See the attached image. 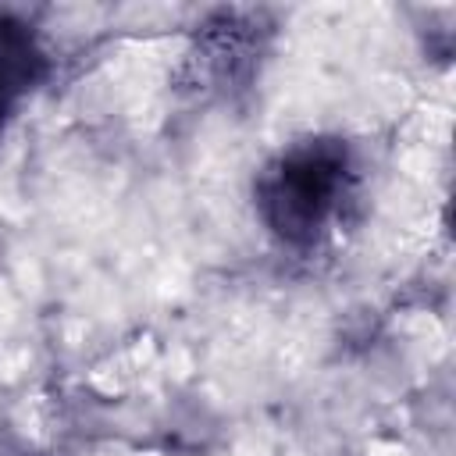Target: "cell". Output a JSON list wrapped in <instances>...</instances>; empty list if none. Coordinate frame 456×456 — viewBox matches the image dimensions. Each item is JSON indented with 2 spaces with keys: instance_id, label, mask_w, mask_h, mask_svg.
Masks as SVG:
<instances>
[{
  "instance_id": "2",
  "label": "cell",
  "mask_w": 456,
  "mask_h": 456,
  "mask_svg": "<svg viewBox=\"0 0 456 456\" xmlns=\"http://www.w3.org/2000/svg\"><path fill=\"white\" fill-rule=\"evenodd\" d=\"M46 78V50L39 36L14 14L0 11V135L21 103Z\"/></svg>"
},
{
  "instance_id": "1",
  "label": "cell",
  "mask_w": 456,
  "mask_h": 456,
  "mask_svg": "<svg viewBox=\"0 0 456 456\" xmlns=\"http://www.w3.org/2000/svg\"><path fill=\"white\" fill-rule=\"evenodd\" d=\"M353 178L342 139L310 135L281 150L256 178V214L289 246H314L338 217Z\"/></svg>"
}]
</instances>
